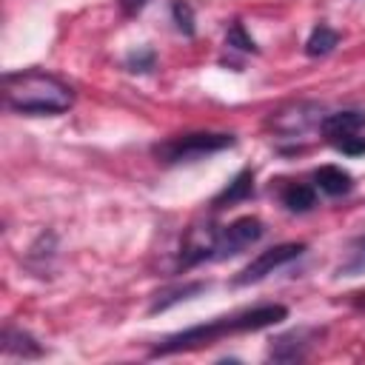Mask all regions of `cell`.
I'll use <instances>...</instances> for the list:
<instances>
[{
    "label": "cell",
    "mask_w": 365,
    "mask_h": 365,
    "mask_svg": "<svg viewBox=\"0 0 365 365\" xmlns=\"http://www.w3.org/2000/svg\"><path fill=\"white\" fill-rule=\"evenodd\" d=\"M285 317H288V308L279 305V302L245 308V311H237V314H225V317H217V319H211V322L191 325V328H185V331L168 334L165 339H160V342L148 351V356H171V354H182V351H197V348L214 345L217 339L231 336V334H248V331L271 328V325L282 322Z\"/></svg>",
    "instance_id": "6da1fadb"
},
{
    "label": "cell",
    "mask_w": 365,
    "mask_h": 365,
    "mask_svg": "<svg viewBox=\"0 0 365 365\" xmlns=\"http://www.w3.org/2000/svg\"><path fill=\"white\" fill-rule=\"evenodd\" d=\"M0 86H3L6 108L17 111V114L51 117V114H63L74 106V88L68 83H63L60 77L40 71V68L6 71Z\"/></svg>",
    "instance_id": "7a4b0ae2"
},
{
    "label": "cell",
    "mask_w": 365,
    "mask_h": 365,
    "mask_svg": "<svg viewBox=\"0 0 365 365\" xmlns=\"http://www.w3.org/2000/svg\"><path fill=\"white\" fill-rule=\"evenodd\" d=\"M234 145H237V137L228 131H188V134H174L168 140L154 143L151 157L163 165H182V163L205 160Z\"/></svg>",
    "instance_id": "3957f363"
},
{
    "label": "cell",
    "mask_w": 365,
    "mask_h": 365,
    "mask_svg": "<svg viewBox=\"0 0 365 365\" xmlns=\"http://www.w3.org/2000/svg\"><path fill=\"white\" fill-rule=\"evenodd\" d=\"M305 251H308V245H305V242H279V245H271V248L259 251V254H257L245 268H240V271H237V277L231 279V285H234V288L254 285V282L265 279L268 274H274L277 268H282V265H288V262L299 259Z\"/></svg>",
    "instance_id": "277c9868"
},
{
    "label": "cell",
    "mask_w": 365,
    "mask_h": 365,
    "mask_svg": "<svg viewBox=\"0 0 365 365\" xmlns=\"http://www.w3.org/2000/svg\"><path fill=\"white\" fill-rule=\"evenodd\" d=\"M322 117H325V108H322L319 103H311V100H299V103H288V106H282V108L271 111V117H268V125H271L277 134L297 140V137H302L305 131H311V128H319Z\"/></svg>",
    "instance_id": "5b68a950"
},
{
    "label": "cell",
    "mask_w": 365,
    "mask_h": 365,
    "mask_svg": "<svg viewBox=\"0 0 365 365\" xmlns=\"http://www.w3.org/2000/svg\"><path fill=\"white\" fill-rule=\"evenodd\" d=\"M265 234V225L259 217H237L228 225H220L217 234V248H214V259H228L242 254L245 248H251L254 242H259Z\"/></svg>",
    "instance_id": "8992f818"
},
{
    "label": "cell",
    "mask_w": 365,
    "mask_h": 365,
    "mask_svg": "<svg viewBox=\"0 0 365 365\" xmlns=\"http://www.w3.org/2000/svg\"><path fill=\"white\" fill-rule=\"evenodd\" d=\"M217 234H220V225L214 222H200V225H191L182 237V245H180V257H177V268L180 271H188L200 262H214V248H217Z\"/></svg>",
    "instance_id": "52a82bcc"
},
{
    "label": "cell",
    "mask_w": 365,
    "mask_h": 365,
    "mask_svg": "<svg viewBox=\"0 0 365 365\" xmlns=\"http://www.w3.org/2000/svg\"><path fill=\"white\" fill-rule=\"evenodd\" d=\"M322 334H325L322 328H308V325L277 334L268 345V359H274V362H302L308 356V351L319 342Z\"/></svg>",
    "instance_id": "ba28073f"
},
{
    "label": "cell",
    "mask_w": 365,
    "mask_h": 365,
    "mask_svg": "<svg viewBox=\"0 0 365 365\" xmlns=\"http://www.w3.org/2000/svg\"><path fill=\"white\" fill-rule=\"evenodd\" d=\"M0 348H3V354L17 356V359H37V356L46 354V348L37 342V336L29 334L26 328H17V325H6L3 328Z\"/></svg>",
    "instance_id": "9c48e42d"
},
{
    "label": "cell",
    "mask_w": 365,
    "mask_h": 365,
    "mask_svg": "<svg viewBox=\"0 0 365 365\" xmlns=\"http://www.w3.org/2000/svg\"><path fill=\"white\" fill-rule=\"evenodd\" d=\"M365 128V108H345V111H331L322 117L319 131L325 137V143L342 137V134H356Z\"/></svg>",
    "instance_id": "30bf717a"
},
{
    "label": "cell",
    "mask_w": 365,
    "mask_h": 365,
    "mask_svg": "<svg viewBox=\"0 0 365 365\" xmlns=\"http://www.w3.org/2000/svg\"><path fill=\"white\" fill-rule=\"evenodd\" d=\"M254 197V168H240L231 180H228V185L211 200V208L214 211H220V208H225V205H234V202H242V200H251Z\"/></svg>",
    "instance_id": "8fae6325"
},
{
    "label": "cell",
    "mask_w": 365,
    "mask_h": 365,
    "mask_svg": "<svg viewBox=\"0 0 365 365\" xmlns=\"http://www.w3.org/2000/svg\"><path fill=\"white\" fill-rule=\"evenodd\" d=\"M314 188L322 191L325 197H342L354 188V177L342 165H319L314 168Z\"/></svg>",
    "instance_id": "7c38bea8"
},
{
    "label": "cell",
    "mask_w": 365,
    "mask_h": 365,
    "mask_svg": "<svg viewBox=\"0 0 365 365\" xmlns=\"http://www.w3.org/2000/svg\"><path fill=\"white\" fill-rule=\"evenodd\" d=\"M208 288H211V282H208V279H194V282H182V285L165 288V291H160V294L151 299V305H148V314H160V311H168L171 305H177V302H185V299H194V297L205 294Z\"/></svg>",
    "instance_id": "4fadbf2b"
},
{
    "label": "cell",
    "mask_w": 365,
    "mask_h": 365,
    "mask_svg": "<svg viewBox=\"0 0 365 365\" xmlns=\"http://www.w3.org/2000/svg\"><path fill=\"white\" fill-rule=\"evenodd\" d=\"M279 202L291 211V214H305L317 205V188L308 182H297L288 180L285 185H279Z\"/></svg>",
    "instance_id": "5bb4252c"
},
{
    "label": "cell",
    "mask_w": 365,
    "mask_h": 365,
    "mask_svg": "<svg viewBox=\"0 0 365 365\" xmlns=\"http://www.w3.org/2000/svg\"><path fill=\"white\" fill-rule=\"evenodd\" d=\"M336 46H339V31L331 29L328 23H317V26L311 29L308 40H305V54L314 57V60H317V57H328Z\"/></svg>",
    "instance_id": "9a60e30c"
},
{
    "label": "cell",
    "mask_w": 365,
    "mask_h": 365,
    "mask_svg": "<svg viewBox=\"0 0 365 365\" xmlns=\"http://www.w3.org/2000/svg\"><path fill=\"white\" fill-rule=\"evenodd\" d=\"M54 245H57V237H54L51 231H43V234L34 240V245L29 248V254H26L29 268H34L40 277H46V271H48L46 262L54 257Z\"/></svg>",
    "instance_id": "2e32d148"
},
{
    "label": "cell",
    "mask_w": 365,
    "mask_h": 365,
    "mask_svg": "<svg viewBox=\"0 0 365 365\" xmlns=\"http://www.w3.org/2000/svg\"><path fill=\"white\" fill-rule=\"evenodd\" d=\"M225 48L228 51H240V54H259V46L245 31L242 20H231L228 23V29H225Z\"/></svg>",
    "instance_id": "e0dca14e"
},
{
    "label": "cell",
    "mask_w": 365,
    "mask_h": 365,
    "mask_svg": "<svg viewBox=\"0 0 365 365\" xmlns=\"http://www.w3.org/2000/svg\"><path fill=\"white\" fill-rule=\"evenodd\" d=\"M123 66H125V71H131V74H148V71H154V66H157V51H154L151 46H137V48H131V51L125 54Z\"/></svg>",
    "instance_id": "ac0fdd59"
},
{
    "label": "cell",
    "mask_w": 365,
    "mask_h": 365,
    "mask_svg": "<svg viewBox=\"0 0 365 365\" xmlns=\"http://www.w3.org/2000/svg\"><path fill=\"white\" fill-rule=\"evenodd\" d=\"M171 20L177 26L180 34L194 37L197 34V23H194V6L188 0H171Z\"/></svg>",
    "instance_id": "d6986e66"
},
{
    "label": "cell",
    "mask_w": 365,
    "mask_h": 365,
    "mask_svg": "<svg viewBox=\"0 0 365 365\" xmlns=\"http://www.w3.org/2000/svg\"><path fill=\"white\" fill-rule=\"evenodd\" d=\"M328 145H334L339 154H345V157H365V137H362V131H356V134H342V137H336V140H331Z\"/></svg>",
    "instance_id": "ffe728a7"
},
{
    "label": "cell",
    "mask_w": 365,
    "mask_h": 365,
    "mask_svg": "<svg viewBox=\"0 0 365 365\" xmlns=\"http://www.w3.org/2000/svg\"><path fill=\"white\" fill-rule=\"evenodd\" d=\"M362 268H365V240H362V245L354 251V257L339 268V274H342V271H345V274H354V271H362Z\"/></svg>",
    "instance_id": "44dd1931"
},
{
    "label": "cell",
    "mask_w": 365,
    "mask_h": 365,
    "mask_svg": "<svg viewBox=\"0 0 365 365\" xmlns=\"http://www.w3.org/2000/svg\"><path fill=\"white\" fill-rule=\"evenodd\" d=\"M117 6H120V11H123L125 17H137V14L148 6V0H117Z\"/></svg>",
    "instance_id": "7402d4cb"
},
{
    "label": "cell",
    "mask_w": 365,
    "mask_h": 365,
    "mask_svg": "<svg viewBox=\"0 0 365 365\" xmlns=\"http://www.w3.org/2000/svg\"><path fill=\"white\" fill-rule=\"evenodd\" d=\"M351 302H354V305H359V308H365V291H356V294H351Z\"/></svg>",
    "instance_id": "603a6c76"
}]
</instances>
